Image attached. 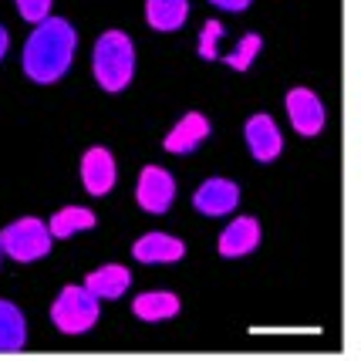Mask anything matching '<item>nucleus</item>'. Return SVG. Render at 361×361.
<instances>
[{
    "label": "nucleus",
    "instance_id": "f257e3e1",
    "mask_svg": "<svg viewBox=\"0 0 361 361\" xmlns=\"http://www.w3.org/2000/svg\"><path fill=\"white\" fill-rule=\"evenodd\" d=\"M78 44L75 27L64 17H44L37 20L34 34L24 44V75L37 85H51L58 81L71 68V54Z\"/></svg>",
    "mask_w": 361,
    "mask_h": 361
},
{
    "label": "nucleus",
    "instance_id": "f03ea898",
    "mask_svg": "<svg viewBox=\"0 0 361 361\" xmlns=\"http://www.w3.org/2000/svg\"><path fill=\"white\" fill-rule=\"evenodd\" d=\"M135 71V47L122 31H105L94 41V78L105 92H122Z\"/></svg>",
    "mask_w": 361,
    "mask_h": 361
},
{
    "label": "nucleus",
    "instance_id": "7ed1b4c3",
    "mask_svg": "<svg viewBox=\"0 0 361 361\" xmlns=\"http://www.w3.org/2000/svg\"><path fill=\"white\" fill-rule=\"evenodd\" d=\"M51 321H54V328L64 331V334H85V331L98 321V298H94L85 283H81V287L71 283V287H64L61 294L54 298V304H51Z\"/></svg>",
    "mask_w": 361,
    "mask_h": 361
},
{
    "label": "nucleus",
    "instance_id": "20e7f679",
    "mask_svg": "<svg viewBox=\"0 0 361 361\" xmlns=\"http://www.w3.org/2000/svg\"><path fill=\"white\" fill-rule=\"evenodd\" d=\"M0 250L7 253L17 264H31V260H41L51 250V233L41 220L34 216H24V220L11 223L4 233H0Z\"/></svg>",
    "mask_w": 361,
    "mask_h": 361
},
{
    "label": "nucleus",
    "instance_id": "39448f33",
    "mask_svg": "<svg viewBox=\"0 0 361 361\" xmlns=\"http://www.w3.org/2000/svg\"><path fill=\"white\" fill-rule=\"evenodd\" d=\"M135 200L145 213H166L176 200V183L173 176L166 173V169H159V166H145L139 176V186H135Z\"/></svg>",
    "mask_w": 361,
    "mask_h": 361
},
{
    "label": "nucleus",
    "instance_id": "423d86ee",
    "mask_svg": "<svg viewBox=\"0 0 361 361\" xmlns=\"http://www.w3.org/2000/svg\"><path fill=\"white\" fill-rule=\"evenodd\" d=\"M287 115H290L294 128H298L300 135H307V139L324 128V105H321V98H317L314 92H307V88L287 92Z\"/></svg>",
    "mask_w": 361,
    "mask_h": 361
},
{
    "label": "nucleus",
    "instance_id": "0eeeda50",
    "mask_svg": "<svg viewBox=\"0 0 361 361\" xmlns=\"http://www.w3.org/2000/svg\"><path fill=\"white\" fill-rule=\"evenodd\" d=\"M236 203H240V189L230 179H206L192 196V206L203 216H226L230 209H236Z\"/></svg>",
    "mask_w": 361,
    "mask_h": 361
},
{
    "label": "nucleus",
    "instance_id": "6e6552de",
    "mask_svg": "<svg viewBox=\"0 0 361 361\" xmlns=\"http://www.w3.org/2000/svg\"><path fill=\"white\" fill-rule=\"evenodd\" d=\"M243 135H247V145H250L257 162H274V159L281 156L283 139L270 115H253L250 122H247V128H243Z\"/></svg>",
    "mask_w": 361,
    "mask_h": 361
},
{
    "label": "nucleus",
    "instance_id": "1a4fd4ad",
    "mask_svg": "<svg viewBox=\"0 0 361 361\" xmlns=\"http://www.w3.org/2000/svg\"><path fill=\"white\" fill-rule=\"evenodd\" d=\"M81 183L92 196H105L111 186H115V159H111L109 149H88L85 159H81Z\"/></svg>",
    "mask_w": 361,
    "mask_h": 361
},
{
    "label": "nucleus",
    "instance_id": "9d476101",
    "mask_svg": "<svg viewBox=\"0 0 361 361\" xmlns=\"http://www.w3.org/2000/svg\"><path fill=\"white\" fill-rule=\"evenodd\" d=\"M183 253H186V243L169 233H145L132 243V257L139 264H173V260H183Z\"/></svg>",
    "mask_w": 361,
    "mask_h": 361
},
{
    "label": "nucleus",
    "instance_id": "9b49d317",
    "mask_svg": "<svg viewBox=\"0 0 361 361\" xmlns=\"http://www.w3.org/2000/svg\"><path fill=\"white\" fill-rule=\"evenodd\" d=\"M209 135V118L206 115H200V111H189V115H183L179 118V126L166 135V152H176V156H186V152H192L200 142Z\"/></svg>",
    "mask_w": 361,
    "mask_h": 361
},
{
    "label": "nucleus",
    "instance_id": "f8f14e48",
    "mask_svg": "<svg viewBox=\"0 0 361 361\" xmlns=\"http://www.w3.org/2000/svg\"><path fill=\"white\" fill-rule=\"evenodd\" d=\"M257 243H260V223L253 216H240L220 233L223 257H247L250 250H257Z\"/></svg>",
    "mask_w": 361,
    "mask_h": 361
},
{
    "label": "nucleus",
    "instance_id": "ddd939ff",
    "mask_svg": "<svg viewBox=\"0 0 361 361\" xmlns=\"http://www.w3.org/2000/svg\"><path fill=\"white\" fill-rule=\"evenodd\" d=\"M128 283H132V274H128L122 264H109V267L88 274L85 287L92 290L94 298H122L128 290Z\"/></svg>",
    "mask_w": 361,
    "mask_h": 361
},
{
    "label": "nucleus",
    "instance_id": "4468645a",
    "mask_svg": "<svg viewBox=\"0 0 361 361\" xmlns=\"http://www.w3.org/2000/svg\"><path fill=\"white\" fill-rule=\"evenodd\" d=\"M189 14L186 0H145V20L156 31H179Z\"/></svg>",
    "mask_w": 361,
    "mask_h": 361
},
{
    "label": "nucleus",
    "instance_id": "2eb2a0df",
    "mask_svg": "<svg viewBox=\"0 0 361 361\" xmlns=\"http://www.w3.org/2000/svg\"><path fill=\"white\" fill-rule=\"evenodd\" d=\"M94 226V213L92 209H85V206H64L58 209L51 223H47V233L58 236V240H68V236L81 233V230H92Z\"/></svg>",
    "mask_w": 361,
    "mask_h": 361
},
{
    "label": "nucleus",
    "instance_id": "dca6fc26",
    "mask_svg": "<svg viewBox=\"0 0 361 361\" xmlns=\"http://www.w3.org/2000/svg\"><path fill=\"white\" fill-rule=\"evenodd\" d=\"M132 311H135V317H142V321H166V317L179 314V298L169 294V290H152V294L135 298Z\"/></svg>",
    "mask_w": 361,
    "mask_h": 361
},
{
    "label": "nucleus",
    "instance_id": "f3484780",
    "mask_svg": "<svg viewBox=\"0 0 361 361\" xmlns=\"http://www.w3.org/2000/svg\"><path fill=\"white\" fill-rule=\"evenodd\" d=\"M27 341V328H24V314L14 304L0 300V355L4 351H20Z\"/></svg>",
    "mask_w": 361,
    "mask_h": 361
},
{
    "label": "nucleus",
    "instance_id": "a211bd4d",
    "mask_svg": "<svg viewBox=\"0 0 361 361\" xmlns=\"http://www.w3.org/2000/svg\"><path fill=\"white\" fill-rule=\"evenodd\" d=\"M260 44H264V41H260V34H247V37L236 44L233 54H226V64H230L233 71H247V68L253 64V58H257Z\"/></svg>",
    "mask_w": 361,
    "mask_h": 361
},
{
    "label": "nucleus",
    "instance_id": "6ab92c4d",
    "mask_svg": "<svg viewBox=\"0 0 361 361\" xmlns=\"http://www.w3.org/2000/svg\"><path fill=\"white\" fill-rule=\"evenodd\" d=\"M220 34H223V24H220V20H206L203 37H200V58H206V61L220 58V54H216V41H220Z\"/></svg>",
    "mask_w": 361,
    "mask_h": 361
},
{
    "label": "nucleus",
    "instance_id": "aec40b11",
    "mask_svg": "<svg viewBox=\"0 0 361 361\" xmlns=\"http://www.w3.org/2000/svg\"><path fill=\"white\" fill-rule=\"evenodd\" d=\"M17 11H20V17H24V20L37 24V20H44V17H47V11H51V0H17Z\"/></svg>",
    "mask_w": 361,
    "mask_h": 361
},
{
    "label": "nucleus",
    "instance_id": "412c9836",
    "mask_svg": "<svg viewBox=\"0 0 361 361\" xmlns=\"http://www.w3.org/2000/svg\"><path fill=\"white\" fill-rule=\"evenodd\" d=\"M216 7H223V11H247L250 7V0H213Z\"/></svg>",
    "mask_w": 361,
    "mask_h": 361
},
{
    "label": "nucleus",
    "instance_id": "4be33fe9",
    "mask_svg": "<svg viewBox=\"0 0 361 361\" xmlns=\"http://www.w3.org/2000/svg\"><path fill=\"white\" fill-rule=\"evenodd\" d=\"M4 54H7V31L0 27V58H4Z\"/></svg>",
    "mask_w": 361,
    "mask_h": 361
}]
</instances>
